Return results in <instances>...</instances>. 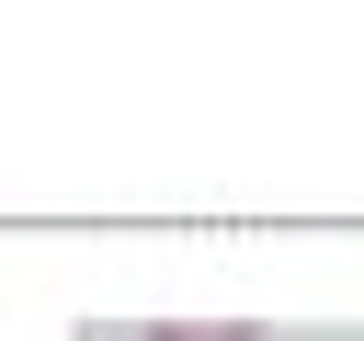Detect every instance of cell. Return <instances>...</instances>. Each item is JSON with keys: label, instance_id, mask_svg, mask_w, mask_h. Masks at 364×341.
<instances>
[{"label": "cell", "instance_id": "obj_1", "mask_svg": "<svg viewBox=\"0 0 364 341\" xmlns=\"http://www.w3.org/2000/svg\"><path fill=\"white\" fill-rule=\"evenodd\" d=\"M148 341H262L250 318H148Z\"/></svg>", "mask_w": 364, "mask_h": 341}]
</instances>
